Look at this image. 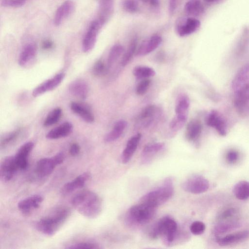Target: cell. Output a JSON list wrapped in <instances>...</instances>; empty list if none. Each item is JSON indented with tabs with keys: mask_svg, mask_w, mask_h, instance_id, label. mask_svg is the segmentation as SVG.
<instances>
[{
	"mask_svg": "<svg viewBox=\"0 0 249 249\" xmlns=\"http://www.w3.org/2000/svg\"><path fill=\"white\" fill-rule=\"evenodd\" d=\"M205 1L208 3H214L218 2L221 0H204Z\"/></svg>",
	"mask_w": 249,
	"mask_h": 249,
	"instance_id": "obj_51",
	"label": "cell"
},
{
	"mask_svg": "<svg viewBox=\"0 0 249 249\" xmlns=\"http://www.w3.org/2000/svg\"><path fill=\"white\" fill-rule=\"evenodd\" d=\"M141 137V133H137L128 140L121 156V160L123 163H126L130 160L137 148Z\"/></svg>",
	"mask_w": 249,
	"mask_h": 249,
	"instance_id": "obj_22",
	"label": "cell"
},
{
	"mask_svg": "<svg viewBox=\"0 0 249 249\" xmlns=\"http://www.w3.org/2000/svg\"><path fill=\"white\" fill-rule=\"evenodd\" d=\"M237 214V211L235 208H228L218 215L217 219L218 221L233 220L235 219Z\"/></svg>",
	"mask_w": 249,
	"mask_h": 249,
	"instance_id": "obj_42",
	"label": "cell"
},
{
	"mask_svg": "<svg viewBox=\"0 0 249 249\" xmlns=\"http://www.w3.org/2000/svg\"><path fill=\"white\" fill-rule=\"evenodd\" d=\"M132 73L138 79H145L155 75L153 69L148 66H137L134 68Z\"/></svg>",
	"mask_w": 249,
	"mask_h": 249,
	"instance_id": "obj_35",
	"label": "cell"
},
{
	"mask_svg": "<svg viewBox=\"0 0 249 249\" xmlns=\"http://www.w3.org/2000/svg\"><path fill=\"white\" fill-rule=\"evenodd\" d=\"M206 226L205 224L200 221H196L193 222L190 227V230L192 233L198 235L202 234L205 231Z\"/></svg>",
	"mask_w": 249,
	"mask_h": 249,
	"instance_id": "obj_44",
	"label": "cell"
},
{
	"mask_svg": "<svg viewBox=\"0 0 249 249\" xmlns=\"http://www.w3.org/2000/svg\"><path fill=\"white\" fill-rule=\"evenodd\" d=\"M91 174L86 172L78 176L74 179L66 183L62 188V192L64 194H69L83 187L86 183L90 178Z\"/></svg>",
	"mask_w": 249,
	"mask_h": 249,
	"instance_id": "obj_19",
	"label": "cell"
},
{
	"mask_svg": "<svg viewBox=\"0 0 249 249\" xmlns=\"http://www.w3.org/2000/svg\"><path fill=\"white\" fill-rule=\"evenodd\" d=\"M69 215L70 211L68 208H59L39 219L36 223V228L42 233L53 236L65 223Z\"/></svg>",
	"mask_w": 249,
	"mask_h": 249,
	"instance_id": "obj_3",
	"label": "cell"
},
{
	"mask_svg": "<svg viewBox=\"0 0 249 249\" xmlns=\"http://www.w3.org/2000/svg\"><path fill=\"white\" fill-rule=\"evenodd\" d=\"M74 4L72 1L67 0L62 3L55 11L53 23L59 26L73 11Z\"/></svg>",
	"mask_w": 249,
	"mask_h": 249,
	"instance_id": "obj_18",
	"label": "cell"
},
{
	"mask_svg": "<svg viewBox=\"0 0 249 249\" xmlns=\"http://www.w3.org/2000/svg\"><path fill=\"white\" fill-rule=\"evenodd\" d=\"M34 147V143L28 142L22 144L15 154L16 162L19 170H25L28 166V157Z\"/></svg>",
	"mask_w": 249,
	"mask_h": 249,
	"instance_id": "obj_13",
	"label": "cell"
},
{
	"mask_svg": "<svg viewBox=\"0 0 249 249\" xmlns=\"http://www.w3.org/2000/svg\"><path fill=\"white\" fill-rule=\"evenodd\" d=\"M150 83L151 81L147 78L143 79L140 81L136 87V93L139 95L145 94L149 88Z\"/></svg>",
	"mask_w": 249,
	"mask_h": 249,
	"instance_id": "obj_45",
	"label": "cell"
},
{
	"mask_svg": "<svg viewBox=\"0 0 249 249\" xmlns=\"http://www.w3.org/2000/svg\"><path fill=\"white\" fill-rule=\"evenodd\" d=\"M70 108L74 113L85 122L88 123L94 122V115L86 105L76 102H71L70 104Z\"/></svg>",
	"mask_w": 249,
	"mask_h": 249,
	"instance_id": "obj_20",
	"label": "cell"
},
{
	"mask_svg": "<svg viewBox=\"0 0 249 249\" xmlns=\"http://www.w3.org/2000/svg\"><path fill=\"white\" fill-rule=\"evenodd\" d=\"M190 106L189 97L185 94H181L177 99L175 111L176 115L187 116Z\"/></svg>",
	"mask_w": 249,
	"mask_h": 249,
	"instance_id": "obj_32",
	"label": "cell"
},
{
	"mask_svg": "<svg viewBox=\"0 0 249 249\" xmlns=\"http://www.w3.org/2000/svg\"><path fill=\"white\" fill-rule=\"evenodd\" d=\"M104 25L98 19L91 22L82 41V50L84 52L88 53L93 49L99 32Z\"/></svg>",
	"mask_w": 249,
	"mask_h": 249,
	"instance_id": "obj_9",
	"label": "cell"
},
{
	"mask_svg": "<svg viewBox=\"0 0 249 249\" xmlns=\"http://www.w3.org/2000/svg\"><path fill=\"white\" fill-rule=\"evenodd\" d=\"M26 0H1L0 4L3 7L18 8L23 6Z\"/></svg>",
	"mask_w": 249,
	"mask_h": 249,
	"instance_id": "obj_46",
	"label": "cell"
},
{
	"mask_svg": "<svg viewBox=\"0 0 249 249\" xmlns=\"http://www.w3.org/2000/svg\"><path fill=\"white\" fill-rule=\"evenodd\" d=\"M181 186L186 192L198 194L207 191L209 187V182L203 176L195 175L186 179Z\"/></svg>",
	"mask_w": 249,
	"mask_h": 249,
	"instance_id": "obj_8",
	"label": "cell"
},
{
	"mask_svg": "<svg viewBox=\"0 0 249 249\" xmlns=\"http://www.w3.org/2000/svg\"><path fill=\"white\" fill-rule=\"evenodd\" d=\"M80 151V147L77 143H72L69 148V153L72 156H77Z\"/></svg>",
	"mask_w": 249,
	"mask_h": 249,
	"instance_id": "obj_48",
	"label": "cell"
},
{
	"mask_svg": "<svg viewBox=\"0 0 249 249\" xmlns=\"http://www.w3.org/2000/svg\"><path fill=\"white\" fill-rule=\"evenodd\" d=\"M161 37L155 35L143 41L136 51V55L143 56L149 54L156 49L161 44Z\"/></svg>",
	"mask_w": 249,
	"mask_h": 249,
	"instance_id": "obj_17",
	"label": "cell"
},
{
	"mask_svg": "<svg viewBox=\"0 0 249 249\" xmlns=\"http://www.w3.org/2000/svg\"><path fill=\"white\" fill-rule=\"evenodd\" d=\"M126 126L127 122L125 120H119L115 123L112 129L106 134L104 141L110 142L116 140L121 136Z\"/></svg>",
	"mask_w": 249,
	"mask_h": 249,
	"instance_id": "obj_27",
	"label": "cell"
},
{
	"mask_svg": "<svg viewBox=\"0 0 249 249\" xmlns=\"http://www.w3.org/2000/svg\"><path fill=\"white\" fill-rule=\"evenodd\" d=\"M178 0H168V9L169 12L171 15L173 14L175 11Z\"/></svg>",
	"mask_w": 249,
	"mask_h": 249,
	"instance_id": "obj_50",
	"label": "cell"
},
{
	"mask_svg": "<svg viewBox=\"0 0 249 249\" xmlns=\"http://www.w3.org/2000/svg\"><path fill=\"white\" fill-rule=\"evenodd\" d=\"M232 87L234 105L241 113L249 109V65L242 68L234 77Z\"/></svg>",
	"mask_w": 249,
	"mask_h": 249,
	"instance_id": "obj_2",
	"label": "cell"
},
{
	"mask_svg": "<svg viewBox=\"0 0 249 249\" xmlns=\"http://www.w3.org/2000/svg\"><path fill=\"white\" fill-rule=\"evenodd\" d=\"M137 45V38H133L130 43L126 51L124 53L121 61V64L123 67L127 65L132 59L136 50Z\"/></svg>",
	"mask_w": 249,
	"mask_h": 249,
	"instance_id": "obj_36",
	"label": "cell"
},
{
	"mask_svg": "<svg viewBox=\"0 0 249 249\" xmlns=\"http://www.w3.org/2000/svg\"><path fill=\"white\" fill-rule=\"evenodd\" d=\"M187 119V116L176 115L170 123V129L173 131L179 130L183 126Z\"/></svg>",
	"mask_w": 249,
	"mask_h": 249,
	"instance_id": "obj_39",
	"label": "cell"
},
{
	"mask_svg": "<svg viewBox=\"0 0 249 249\" xmlns=\"http://www.w3.org/2000/svg\"><path fill=\"white\" fill-rule=\"evenodd\" d=\"M249 238V231L244 230L223 237H217L216 242L221 246H228L245 241Z\"/></svg>",
	"mask_w": 249,
	"mask_h": 249,
	"instance_id": "obj_14",
	"label": "cell"
},
{
	"mask_svg": "<svg viewBox=\"0 0 249 249\" xmlns=\"http://www.w3.org/2000/svg\"><path fill=\"white\" fill-rule=\"evenodd\" d=\"M36 54V48L34 44L26 45L22 49L18 58V64L26 67L34 60Z\"/></svg>",
	"mask_w": 249,
	"mask_h": 249,
	"instance_id": "obj_24",
	"label": "cell"
},
{
	"mask_svg": "<svg viewBox=\"0 0 249 249\" xmlns=\"http://www.w3.org/2000/svg\"><path fill=\"white\" fill-rule=\"evenodd\" d=\"M65 76V74L64 73H59L43 82L34 89L32 92L33 96L36 97L55 89L63 81Z\"/></svg>",
	"mask_w": 249,
	"mask_h": 249,
	"instance_id": "obj_12",
	"label": "cell"
},
{
	"mask_svg": "<svg viewBox=\"0 0 249 249\" xmlns=\"http://www.w3.org/2000/svg\"><path fill=\"white\" fill-rule=\"evenodd\" d=\"M226 158L228 163L234 164L237 162L239 158V153L235 150H230L226 154Z\"/></svg>",
	"mask_w": 249,
	"mask_h": 249,
	"instance_id": "obj_47",
	"label": "cell"
},
{
	"mask_svg": "<svg viewBox=\"0 0 249 249\" xmlns=\"http://www.w3.org/2000/svg\"><path fill=\"white\" fill-rule=\"evenodd\" d=\"M185 13L190 16H198L204 11V7L201 0H189L184 6Z\"/></svg>",
	"mask_w": 249,
	"mask_h": 249,
	"instance_id": "obj_29",
	"label": "cell"
},
{
	"mask_svg": "<svg viewBox=\"0 0 249 249\" xmlns=\"http://www.w3.org/2000/svg\"><path fill=\"white\" fill-rule=\"evenodd\" d=\"M156 207L141 202L132 206L127 213L126 219L129 223L143 225L152 220L156 213Z\"/></svg>",
	"mask_w": 249,
	"mask_h": 249,
	"instance_id": "obj_6",
	"label": "cell"
},
{
	"mask_svg": "<svg viewBox=\"0 0 249 249\" xmlns=\"http://www.w3.org/2000/svg\"><path fill=\"white\" fill-rule=\"evenodd\" d=\"M164 147L162 142H153L146 144L142 152L143 160L146 161L155 154L161 151Z\"/></svg>",
	"mask_w": 249,
	"mask_h": 249,
	"instance_id": "obj_33",
	"label": "cell"
},
{
	"mask_svg": "<svg viewBox=\"0 0 249 249\" xmlns=\"http://www.w3.org/2000/svg\"><path fill=\"white\" fill-rule=\"evenodd\" d=\"M121 5L125 11L129 13L136 12L139 9L138 3L136 0H122Z\"/></svg>",
	"mask_w": 249,
	"mask_h": 249,
	"instance_id": "obj_43",
	"label": "cell"
},
{
	"mask_svg": "<svg viewBox=\"0 0 249 249\" xmlns=\"http://www.w3.org/2000/svg\"><path fill=\"white\" fill-rule=\"evenodd\" d=\"M241 224L236 219L218 221L213 228V233L216 236L219 235L239 228Z\"/></svg>",
	"mask_w": 249,
	"mask_h": 249,
	"instance_id": "obj_25",
	"label": "cell"
},
{
	"mask_svg": "<svg viewBox=\"0 0 249 249\" xmlns=\"http://www.w3.org/2000/svg\"><path fill=\"white\" fill-rule=\"evenodd\" d=\"M207 124L214 128L221 136L227 134V126L225 120L216 110L212 111L206 118Z\"/></svg>",
	"mask_w": 249,
	"mask_h": 249,
	"instance_id": "obj_15",
	"label": "cell"
},
{
	"mask_svg": "<svg viewBox=\"0 0 249 249\" xmlns=\"http://www.w3.org/2000/svg\"><path fill=\"white\" fill-rule=\"evenodd\" d=\"M202 129L201 123L197 120H192L187 124L185 136L189 141H195L200 136Z\"/></svg>",
	"mask_w": 249,
	"mask_h": 249,
	"instance_id": "obj_26",
	"label": "cell"
},
{
	"mask_svg": "<svg viewBox=\"0 0 249 249\" xmlns=\"http://www.w3.org/2000/svg\"><path fill=\"white\" fill-rule=\"evenodd\" d=\"M72 129V124L70 122H66L50 130L46 134V138L50 140L64 138L69 136Z\"/></svg>",
	"mask_w": 249,
	"mask_h": 249,
	"instance_id": "obj_21",
	"label": "cell"
},
{
	"mask_svg": "<svg viewBox=\"0 0 249 249\" xmlns=\"http://www.w3.org/2000/svg\"><path fill=\"white\" fill-rule=\"evenodd\" d=\"M19 169L16 162L14 156L5 158L0 165V178L4 182L11 180Z\"/></svg>",
	"mask_w": 249,
	"mask_h": 249,
	"instance_id": "obj_11",
	"label": "cell"
},
{
	"mask_svg": "<svg viewBox=\"0 0 249 249\" xmlns=\"http://www.w3.org/2000/svg\"><path fill=\"white\" fill-rule=\"evenodd\" d=\"M200 26V22L193 17H180L175 24L177 34L180 36L190 35L197 31Z\"/></svg>",
	"mask_w": 249,
	"mask_h": 249,
	"instance_id": "obj_10",
	"label": "cell"
},
{
	"mask_svg": "<svg viewBox=\"0 0 249 249\" xmlns=\"http://www.w3.org/2000/svg\"><path fill=\"white\" fill-rule=\"evenodd\" d=\"M66 248L68 249H100L99 245L95 243L91 242H81L69 245Z\"/></svg>",
	"mask_w": 249,
	"mask_h": 249,
	"instance_id": "obj_40",
	"label": "cell"
},
{
	"mask_svg": "<svg viewBox=\"0 0 249 249\" xmlns=\"http://www.w3.org/2000/svg\"><path fill=\"white\" fill-rule=\"evenodd\" d=\"M108 71L107 66L101 60L97 61L92 67V72L95 76H102L106 74Z\"/></svg>",
	"mask_w": 249,
	"mask_h": 249,
	"instance_id": "obj_41",
	"label": "cell"
},
{
	"mask_svg": "<svg viewBox=\"0 0 249 249\" xmlns=\"http://www.w3.org/2000/svg\"><path fill=\"white\" fill-rule=\"evenodd\" d=\"M157 111V107L154 105H148L143 109L139 115V119L144 126H147L150 124L156 115Z\"/></svg>",
	"mask_w": 249,
	"mask_h": 249,
	"instance_id": "obj_31",
	"label": "cell"
},
{
	"mask_svg": "<svg viewBox=\"0 0 249 249\" xmlns=\"http://www.w3.org/2000/svg\"><path fill=\"white\" fill-rule=\"evenodd\" d=\"M53 46V42L50 39H45L41 44L42 49L48 50L52 49Z\"/></svg>",
	"mask_w": 249,
	"mask_h": 249,
	"instance_id": "obj_49",
	"label": "cell"
},
{
	"mask_svg": "<svg viewBox=\"0 0 249 249\" xmlns=\"http://www.w3.org/2000/svg\"><path fill=\"white\" fill-rule=\"evenodd\" d=\"M20 132V129H17L8 133L1 138L0 143V148H4L14 142L18 139Z\"/></svg>",
	"mask_w": 249,
	"mask_h": 249,
	"instance_id": "obj_38",
	"label": "cell"
},
{
	"mask_svg": "<svg viewBox=\"0 0 249 249\" xmlns=\"http://www.w3.org/2000/svg\"><path fill=\"white\" fill-rule=\"evenodd\" d=\"M69 90L73 96L81 99L87 98L89 91L88 84L83 80H76L69 86Z\"/></svg>",
	"mask_w": 249,
	"mask_h": 249,
	"instance_id": "obj_23",
	"label": "cell"
},
{
	"mask_svg": "<svg viewBox=\"0 0 249 249\" xmlns=\"http://www.w3.org/2000/svg\"><path fill=\"white\" fill-rule=\"evenodd\" d=\"M234 196L239 200H246L249 198V182L242 180L236 183L232 190Z\"/></svg>",
	"mask_w": 249,
	"mask_h": 249,
	"instance_id": "obj_30",
	"label": "cell"
},
{
	"mask_svg": "<svg viewBox=\"0 0 249 249\" xmlns=\"http://www.w3.org/2000/svg\"><path fill=\"white\" fill-rule=\"evenodd\" d=\"M113 10L112 0H101L98 19L105 24L111 15Z\"/></svg>",
	"mask_w": 249,
	"mask_h": 249,
	"instance_id": "obj_28",
	"label": "cell"
},
{
	"mask_svg": "<svg viewBox=\"0 0 249 249\" xmlns=\"http://www.w3.org/2000/svg\"><path fill=\"white\" fill-rule=\"evenodd\" d=\"M43 200L40 195H34L19 201L18 207L23 213L28 214L32 210L38 208Z\"/></svg>",
	"mask_w": 249,
	"mask_h": 249,
	"instance_id": "obj_16",
	"label": "cell"
},
{
	"mask_svg": "<svg viewBox=\"0 0 249 249\" xmlns=\"http://www.w3.org/2000/svg\"><path fill=\"white\" fill-rule=\"evenodd\" d=\"M62 115V109L56 107L51 111L46 116L44 122L45 126H49L55 124L60 120Z\"/></svg>",
	"mask_w": 249,
	"mask_h": 249,
	"instance_id": "obj_37",
	"label": "cell"
},
{
	"mask_svg": "<svg viewBox=\"0 0 249 249\" xmlns=\"http://www.w3.org/2000/svg\"><path fill=\"white\" fill-rule=\"evenodd\" d=\"M71 203L80 214L89 218L97 217L102 210L100 197L89 190H83L75 194L71 198Z\"/></svg>",
	"mask_w": 249,
	"mask_h": 249,
	"instance_id": "obj_1",
	"label": "cell"
},
{
	"mask_svg": "<svg viewBox=\"0 0 249 249\" xmlns=\"http://www.w3.org/2000/svg\"><path fill=\"white\" fill-rule=\"evenodd\" d=\"M124 47L119 44H116L111 48L107 57V68L108 71L117 61L124 52Z\"/></svg>",
	"mask_w": 249,
	"mask_h": 249,
	"instance_id": "obj_34",
	"label": "cell"
},
{
	"mask_svg": "<svg viewBox=\"0 0 249 249\" xmlns=\"http://www.w3.org/2000/svg\"><path fill=\"white\" fill-rule=\"evenodd\" d=\"M65 155L62 152H59L52 157L44 158L37 161L36 166V172L40 177H44L50 175L55 167L64 161Z\"/></svg>",
	"mask_w": 249,
	"mask_h": 249,
	"instance_id": "obj_7",
	"label": "cell"
},
{
	"mask_svg": "<svg viewBox=\"0 0 249 249\" xmlns=\"http://www.w3.org/2000/svg\"><path fill=\"white\" fill-rule=\"evenodd\" d=\"M178 232L176 222L169 216L161 218L155 225L152 230L150 236L153 239L162 237L167 244H171L175 240Z\"/></svg>",
	"mask_w": 249,
	"mask_h": 249,
	"instance_id": "obj_5",
	"label": "cell"
},
{
	"mask_svg": "<svg viewBox=\"0 0 249 249\" xmlns=\"http://www.w3.org/2000/svg\"><path fill=\"white\" fill-rule=\"evenodd\" d=\"M173 192L172 180L168 178L161 186L143 196L140 202L157 207L168 201L173 196Z\"/></svg>",
	"mask_w": 249,
	"mask_h": 249,
	"instance_id": "obj_4",
	"label": "cell"
}]
</instances>
